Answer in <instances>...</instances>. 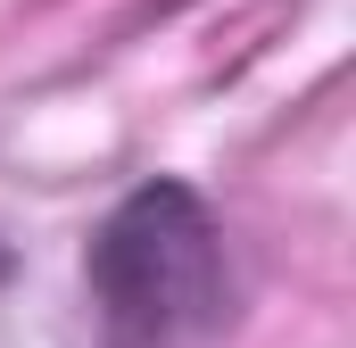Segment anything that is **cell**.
<instances>
[{
	"label": "cell",
	"mask_w": 356,
	"mask_h": 348,
	"mask_svg": "<svg viewBox=\"0 0 356 348\" xmlns=\"http://www.w3.org/2000/svg\"><path fill=\"white\" fill-rule=\"evenodd\" d=\"M83 282L116 348H175L224 315V232L191 182H141L91 232Z\"/></svg>",
	"instance_id": "cell-1"
}]
</instances>
